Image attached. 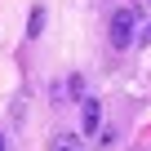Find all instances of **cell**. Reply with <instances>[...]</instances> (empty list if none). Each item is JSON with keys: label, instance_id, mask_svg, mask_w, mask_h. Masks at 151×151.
Returning a JSON list of instances; mask_svg holds the SVG:
<instances>
[{"label": "cell", "instance_id": "cell-1", "mask_svg": "<svg viewBox=\"0 0 151 151\" xmlns=\"http://www.w3.org/2000/svg\"><path fill=\"white\" fill-rule=\"evenodd\" d=\"M133 31H138V9H116L111 14V45L116 49H129L133 45Z\"/></svg>", "mask_w": 151, "mask_h": 151}, {"label": "cell", "instance_id": "cell-2", "mask_svg": "<svg viewBox=\"0 0 151 151\" xmlns=\"http://www.w3.org/2000/svg\"><path fill=\"white\" fill-rule=\"evenodd\" d=\"M98 124H102V102L98 98H80V129L98 133Z\"/></svg>", "mask_w": 151, "mask_h": 151}, {"label": "cell", "instance_id": "cell-3", "mask_svg": "<svg viewBox=\"0 0 151 151\" xmlns=\"http://www.w3.org/2000/svg\"><path fill=\"white\" fill-rule=\"evenodd\" d=\"M80 147H85V142L76 138V133H53V138H49V151H80Z\"/></svg>", "mask_w": 151, "mask_h": 151}, {"label": "cell", "instance_id": "cell-4", "mask_svg": "<svg viewBox=\"0 0 151 151\" xmlns=\"http://www.w3.org/2000/svg\"><path fill=\"white\" fill-rule=\"evenodd\" d=\"M40 27H45V9H31V27H27V36H40Z\"/></svg>", "mask_w": 151, "mask_h": 151}, {"label": "cell", "instance_id": "cell-5", "mask_svg": "<svg viewBox=\"0 0 151 151\" xmlns=\"http://www.w3.org/2000/svg\"><path fill=\"white\" fill-rule=\"evenodd\" d=\"M67 89H71V98H76V102L85 98V80H80V76H71V85H67Z\"/></svg>", "mask_w": 151, "mask_h": 151}, {"label": "cell", "instance_id": "cell-6", "mask_svg": "<svg viewBox=\"0 0 151 151\" xmlns=\"http://www.w3.org/2000/svg\"><path fill=\"white\" fill-rule=\"evenodd\" d=\"M138 45H151V27H142V36H138Z\"/></svg>", "mask_w": 151, "mask_h": 151}, {"label": "cell", "instance_id": "cell-7", "mask_svg": "<svg viewBox=\"0 0 151 151\" xmlns=\"http://www.w3.org/2000/svg\"><path fill=\"white\" fill-rule=\"evenodd\" d=\"M0 151H5V133H0Z\"/></svg>", "mask_w": 151, "mask_h": 151}, {"label": "cell", "instance_id": "cell-8", "mask_svg": "<svg viewBox=\"0 0 151 151\" xmlns=\"http://www.w3.org/2000/svg\"><path fill=\"white\" fill-rule=\"evenodd\" d=\"M147 5H151V0H147Z\"/></svg>", "mask_w": 151, "mask_h": 151}]
</instances>
